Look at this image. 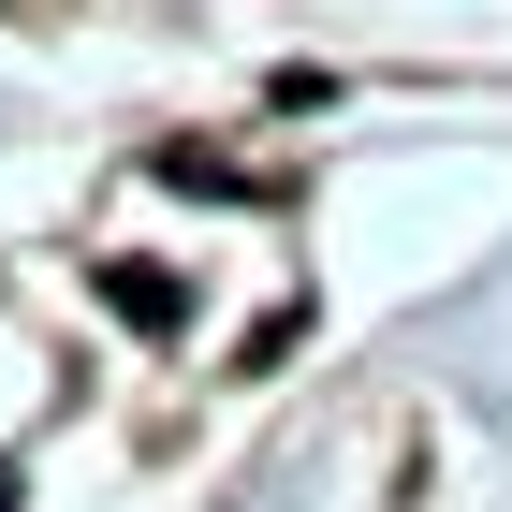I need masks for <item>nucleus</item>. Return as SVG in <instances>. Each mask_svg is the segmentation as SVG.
Masks as SVG:
<instances>
[{
    "label": "nucleus",
    "instance_id": "obj_3",
    "mask_svg": "<svg viewBox=\"0 0 512 512\" xmlns=\"http://www.w3.org/2000/svg\"><path fill=\"white\" fill-rule=\"evenodd\" d=\"M0 512H15V469H0Z\"/></svg>",
    "mask_w": 512,
    "mask_h": 512
},
{
    "label": "nucleus",
    "instance_id": "obj_2",
    "mask_svg": "<svg viewBox=\"0 0 512 512\" xmlns=\"http://www.w3.org/2000/svg\"><path fill=\"white\" fill-rule=\"evenodd\" d=\"M0 15H59V0H0Z\"/></svg>",
    "mask_w": 512,
    "mask_h": 512
},
{
    "label": "nucleus",
    "instance_id": "obj_1",
    "mask_svg": "<svg viewBox=\"0 0 512 512\" xmlns=\"http://www.w3.org/2000/svg\"><path fill=\"white\" fill-rule=\"evenodd\" d=\"M103 308H118V322H147V337H161V322L191 308V293H176L161 264H103Z\"/></svg>",
    "mask_w": 512,
    "mask_h": 512
}]
</instances>
